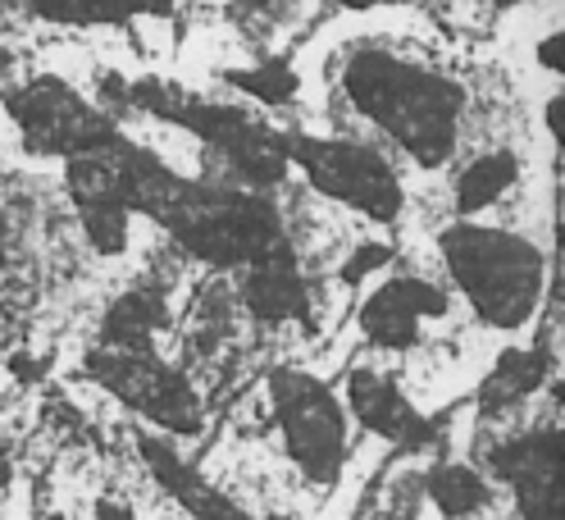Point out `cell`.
I'll return each mask as SVG.
<instances>
[{"label": "cell", "instance_id": "6da1fadb", "mask_svg": "<svg viewBox=\"0 0 565 520\" xmlns=\"http://www.w3.org/2000/svg\"><path fill=\"white\" fill-rule=\"evenodd\" d=\"M443 261L456 274L461 293H470L475 310L488 325L520 329L543 301V256L520 237L498 229H447L438 237Z\"/></svg>", "mask_w": 565, "mask_h": 520}, {"label": "cell", "instance_id": "3957f363", "mask_svg": "<svg viewBox=\"0 0 565 520\" xmlns=\"http://www.w3.org/2000/svg\"><path fill=\"white\" fill-rule=\"evenodd\" d=\"M492 475L511 489L524 520H561V434L556 429H529L520 438L498 443Z\"/></svg>", "mask_w": 565, "mask_h": 520}, {"label": "cell", "instance_id": "277c9868", "mask_svg": "<svg viewBox=\"0 0 565 520\" xmlns=\"http://www.w3.org/2000/svg\"><path fill=\"white\" fill-rule=\"evenodd\" d=\"M524 179L520 169V156L511 147H488V151H475L461 173L451 179V205L461 215H479V211H492L502 205Z\"/></svg>", "mask_w": 565, "mask_h": 520}, {"label": "cell", "instance_id": "7a4b0ae2", "mask_svg": "<svg viewBox=\"0 0 565 520\" xmlns=\"http://www.w3.org/2000/svg\"><path fill=\"white\" fill-rule=\"evenodd\" d=\"M274 406H278V425H282V443H288L292 466L329 489L347 466V421L342 406L315 384L306 374H278L274 379Z\"/></svg>", "mask_w": 565, "mask_h": 520}]
</instances>
